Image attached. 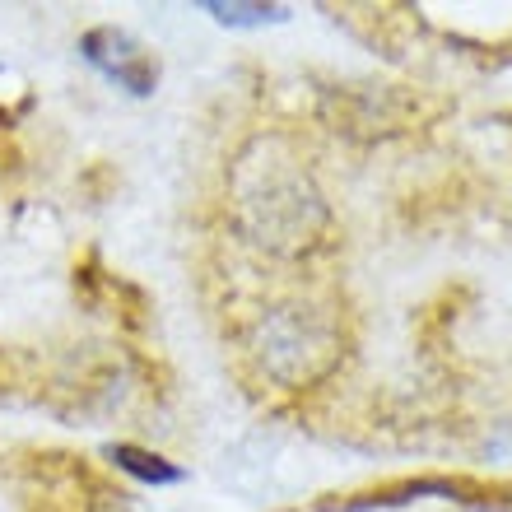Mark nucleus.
<instances>
[{"instance_id":"f257e3e1","label":"nucleus","mask_w":512,"mask_h":512,"mask_svg":"<svg viewBox=\"0 0 512 512\" xmlns=\"http://www.w3.org/2000/svg\"><path fill=\"white\" fill-rule=\"evenodd\" d=\"M229 224L247 247L298 261L331 243V205L289 135H252L229 163Z\"/></svg>"},{"instance_id":"f03ea898","label":"nucleus","mask_w":512,"mask_h":512,"mask_svg":"<svg viewBox=\"0 0 512 512\" xmlns=\"http://www.w3.org/2000/svg\"><path fill=\"white\" fill-rule=\"evenodd\" d=\"M247 350L270 382H280L284 391H303L336 373L345 340L331 312L312 303H275L252 322Z\"/></svg>"},{"instance_id":"7ed1b4c3","label":"nucleus","mask_w":512,"mask_h":512,"mask_svg":"<svg viewBox=\"0 0 512 512\" xmlns=\"http://www.w3.org/2000/svg\"><path fill=\"white\" fill-rule=\"evenodd\" d=\"M80 52L94 70H103L112 84H122L126 94L149 98L159 89V61L126 33V28H89L80 38Z\"/></svg>"},{"instance_id":"20e7f679","label":"nucleus","mask_w":512,"mask_h":512,"mask_svg":"<svg viewBox=\"0 0 512 512\" xmlns=\"http://www.w3.org/2000/svg\"><path fill=\"white\" fill-rule=\"evenodd\" d=\"M108 461L117 466V471L131 475V480H140V485H182V466H173L168 457L149 452V447L112 443L108 447Z\"/></svg>"},{"instance_id":"39448f33","label":"nucleus","mask_w":512,"mask_h":512,"mask_svg":"<svg viewBox=\"0 0 512 512\" xmlns=\"http://www.w3.org/2000/svg\"><path fill=\"white\" fill-rule=\"evenodd\" d=\"M205 10L215 14L224 28H266V24H284L294 5H266V0H210Z\"/></svg>"},{"instance_id":"423d86ee","label":"nucleus","mask_w":512,"mask_h":512,"mask_svg":"<svg viewBox=\"0 0 512 512\" xmlns=\"http://www.w3.org/2000/svg\"><path fill=\"white\" fill-rule=\"evenodd\" d=\"M84 512H135V508H131V499H126V494H108V489H98Z\"/></svg>"},{"instance_id":"0eeeda50","label":"nucleus","mask_w":512,"mask_h":512,"mask_svg":"<svg viewBox=\"0 0 512 512\" xmlns=\"http://www.w3.org/2000/svg\"><path fill=\"white\" fill-rule=\"evenodd\" d=\"M0 126H10V112H5V108H0Z\"/></svg>"}]
</instances>
